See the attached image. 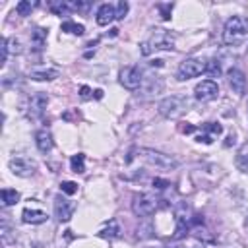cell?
<instances>
[{"instance_id":"cell-1","label":"cell","mask_w":248,"mask_h":248,"mask_svg":"<svg viewBox=\"0 0 248 248\" xmlns=\"http://www.w3.org/2000/svg\"><path fill=\"white\" fill-rule=\"evenodd\" d=\"M246 37H248V17H244V16L229 17L223 27V43L236 46V45L244 43Z\"/></svg>"},{"instance_id":"cell-2","label":"cell","mask_w":248,"mask_h":248,"mask_svg":"<svg viewBox=\"0 0 248 248\" xmlns=\"http://www.w3.org/2000/svg\"><path fill=\"white\" fill-rule=\"evenodd\" d=\"M140 46H141V54H145V56L151 54L153 50H172L174 48V37L165 29H157Z\"/></svg>"},{"instance_id":"cell-3","label":"cell","mask_w":248,"mask_h":248,"mask_svg":"<svg viewBox=\"0 0 248 248\" xmlns=\"http://www.w3.org/2000/svg\"><path fill=\"white\" fill-rule=\"evenodd\" d=\"M159 202L161 200L157 196H153V194H147V192L136 194L134 200H132V211L138 217H149L159 209Z\"/></svg>"},{"instance_id":"cell-4","label":"cell","mask_w":248,"mask_h":248,"mask_svg":"<svg viewBox=\"0 0 248 248\" xmlns=\"http://www.w3.org/2000/svg\"><path fill=\"white\" fill-rule=\"evenodd\" d=\"M138 153L145 163H149L153 167H159V169H174L178 165V161L174 157H170L167 153H161V151H155V149H149V147H143Z\"/></svg>"},{"instance_id":"cell-5","label":"cell","mask_w":248,"mask_h":248,"mask_svg":"<svg viewBox=\"0 0 248 248\" xmlns=\"http://www.w3.org/2000/svg\"><path fill=\"white\" fill-rule=\"evenodd\" d=\"M188 103L184 97H178V95H172V97H167L159 103V112L165 116V118H178L184 110H186Z\"/></svg>"},{"instance_id":"cell-6","label":"cell","mask_w":248,"mask_h":248,"mask_svg":"<svg viewBox=\"0 0 248 248\" xmlns=\"http://www.w3.org/2000/svg\"><path fill=\"white\" fill-rule=\"evenodd\" d=\"M202 72H205V60H202V58H186L178 66V74L176 76H178L180 81H184V79L200 76Z\"/></svg>"},{"instance_id":"cell-7","label":"cell","mask_w":248,"mask_h":248,"mask_svg":"<svg viewBox=\"0 0 248 248\" xmlns=\"http://www.w3.org/2000/svg\"><path fill=\"white\" fill-rule=\"evenodd\" d=\"M120 83L126 89H130V91L138 89L141 85V72H140V68L138 66H126V68H122L120 70Z\"/></svg>"},{"instance_id":"cell-8","label":"cell","mask_w":248,"mask_h":248,"mask_svg":"<svg viewBox=\"0 0 248 248\" xmlns=\"http://www.w3.org/2000/svg\"><path fill=\"white\" fill-rule=\"evenodd\" d=\"M194 95L198 101H211L219 95V85L213 79H203L194 87Z\"/></svg>"},{"instance_id":"cell-9","label":"cell","mask_w":248,"mask_h":248,"mask_svg":"<svg viewBox=\"0 0 248 248\" xmlns=\"http://www.w3.org/2000/svg\"><path fill=\"white\" fill-rule=\"evenodd\" d=\"M10 170L14 174H17V176H29V174L35 172V163L31 159L19 155V157L10 159Z\"/></svg>"},{"instance_id":"cell-10","label":"cell","mask_w":248,"mask_h":248,"mask_svg":"<svg viewBox=\"0 0 248 248\" xmlns=\"http://www.w3.org/2000/svg\"><path fill=\"white\" fill-rule=\"evenodd\" d=\"M46 103H48L46 93L37 91L35 95H31V99H29V116L31 118H41L45 108H46Z\"/></svg>"},{"instance_id":"cell-11","label":"cell","mask_w":248,"mask_h":248,"mask_svg":"<svg viewBox=\"0 0 248 248\" xmlns=\"http://www.w3.org/2000/svg\"><path fill=\"white\" fill-rule=\"evenodd\" d=\"M227 81H229V87L232 89V93L244 95V91H246V78H244V74H242L238 68H231V70H229Z\"/></svg>"},{"instance_id":"cell-12","label":"cell","mask_w":248,"mask_h":248,"mask_svg":"<svg viewBox=\"0 0 248 248\" xmlns=\"http://www.w3.org/2000/svg\"><path fill=\"white\" fill-rule=\"evenodd\" d=\"M74 209H76V205L72 202L64 200L62 196H58L54 200V215H56L58 221H70L72 215H74Z\"/></svg>"},{"instance_id":"cell-13","label":"cell","mask_w":248,"mask_h":248,"mask_svg":"<svg viewBox=\"0 0 248 248\" xmlns=\"http://www.w3.org/2000/svg\"><path fill=\"white\" fill-rule=\"evenodd\" d=\"M202 130H203V134H200L196 140L198 141H203V143H211L213 138L223 132V126L217 124V122H205V124H202Z\"/></svg>"},{"instance_id":"cell-14","label":"cell","mask_w":248,"mask_h":248,"mask_svg":"<svg viewBox=\"0 0 248 248\" xmlns=\"http://www.w3.org/2000/svg\"><path fill=\"white\" fill-rule=\"evenodd\" d=\"M97 23L99 25H108L112 19H116V10L112 4H103L99 10H97Z\"/></svg>"},{"instance_id":"cell-15","label":"cell","mask_w":248,"mask_h":248,"mask_svg":"<svg viewBox=\"0 0 248 248\" xmlns=\"http://www.w3.org/2000/svg\"><path fill=\"white\" fill-rule=\"evenodd\" d=\"M21 219H23V223H29V225H41V223H45L48 219V215L45 211H41V209H29L27 207V209H23Z\"/></svg>"},{"instance_id":"cell-16","label":"cell","mask_w":248,"mask_h":248,"mask_svg":"<svg viewBox=\"0 0 248 248\" xmlns=\"http://www.w3.org/2000/svg\"><path fill=\"white\" fill-rule=\"evenodd\" d=\"M35 140H37V147H39V151H43V153L50 151L52 145H54V141H52V134H50V130H46V128L39 130L37 136H35Z\"/></svg>"},{"instance_id":"cell-17","label":"cell","mask_w":248,"mask_h":248,"mask_svg":"<svg viewBox=\"0 0 248 248\" xmlns=\"http://www.w3.org/2000/svg\"><path fill=\"white\" fill-rule=\"evenodd\" d=\"M58 70H54V68H45V70H33L31 74H29V78L31 79H35V81H50V79H54V78H58Z\"/></svg>"},{"instance_id":"cell-18","label":"cell","mask_w":248,"mask_h":248,"mask_svg":"<svg viewBox=\"0 0 248 248\" xmlns=\"http://www.w3.org/2000/svg\"><path fill=\"white\" fill-rule=\"evenodd\" d=\"M120 234V227H118V223H116V219H110L101 231H99V236L101 238H108V240H112V238H116Z\"/></svg>"},{"instance_id":"cell-19","label":"cell","mask_w":248,"mask_h":248,"mask_svg":"<svg viewBox=\"0 0 248 248\" xmlns=\"http://www.w3.org/2000/svg\"><path fill=\"white\" fill-rule=\"evenodd\" d=\"M70 167H72V170L74 172H85V157H83V153H78V155H72V159H70Z\"/></svg>"},{"instance_id":"cell-20","label":"cell","mask_w":248,"mask_h":248,"mask_svg":"<svg viewBox=\"0 0 248 248\" xmlns=\"http://www.w3.org/2000/svg\"><path fill=\"white\" fill-rule=\"evenodd\" d=\"M2 202L4 205H14L19 202V192L17 190H12V188H4L2 190Z\"/></svg>"},{"instance_id":"cell-21","label":"cell","mask_w":248,"mask_h":248,"mask_svg":"<svg viewBox=\"0 0 248 248\" xmlns=\"http://www.w3.org/2000/svg\"><path fill=\"white\" fill-rule=\"evenodd\" d=\"M203 74H207L209 78H219V76H221V64H219V60H215V58L207 60V62H205V72H203Z\"/></svg>"},{"instance_id":"cell-22","label":"cell","mask_w":248,"mask_h":248,"mask_svg":"<svg viewBox=\"0 0 248 248\" xmlns=\"http://www.w3.org/2000/svg\"><path fill=\"white\" fill-rule=\"evenodd\" d=\"M62 31L72 33V35H83L85 27H83L81 23H76V21H64V23H62Z\"/></svg>"},{"instance_id":"cell-23","label":"cell","mask_w":248,"mask_h":248,"mask_svg":"<svg viewBox=\"0 0 248 248\" xmlns=\"http://www.w3.org/2000/svg\"><path fill=\"white\" fill-rule=\"evenodd\" d=\"M234 163H236V169H238V170L248 172V153H246V147L238 151V155H236Z\"/></svg>"},{"instance_id":"cell-24","label":"cell","mask_w":248,"mask_h":248,"mask_svg":"<svg viewBox=\"0 0 248 248\" xmlns=\"http://www.w3.org/2000/svg\"><path fill=\"white\" fill-rule=\"evenodd\" d=\"M153 232H155V229H153V225L149 221L147 223H141L138 227V238H149V236H153Z\"/></svg>"},{"instance_id":"cell-25","label":"cell","mask_w":248,"mask_h":248,"mask_svg":"<svg viewBox=\"0 0 248 248\" xmlns=\"http://www.w3.org/2000/svg\"><path fill=\"white\" fill-rule=\"evenodd\" d=\"M33 8H35V4H33V2H29V0H21V2H17L16 12H17L19 16H29Z\"/></svg>"},{"instance_id":"cell-26","label":"cell","mask_w":248,"mask_h":248,"mask_svg":"<svg viewBox=\"0 0 248 248\" xmlns=\"http://www.w3.org/2000/svg\"><path fill=\"white\" fill-rule=\"evenodd\" d=\"M45 39H46V29H41V27L35 29L33 35H31V41H33L37 46H41V45L45 43Z\"/></svg>"},{"instance_id":"cell-27","label":"cell","mask_w":248,"mask_h":248,"mask_svg":"<svg viewBox=\"0 0 248 248\" xmlns=\"http://www.w3.org/2000/svg\"><path fill=\"white\" fill-rule=\"evenodd\" d=\"M60 190H62L64 194L72 196V194H76V192H78V184H76V182H72V180H64V182L60 184Z\"/></svg>"},{"instance_id":"cell-28","label":"cell","mask_w":248,"mask_h":248,"mask_svg":"<svg viewBox=\"0 0 248 248\" xmlns=\"http://www.w3.org/2000/svg\"><path fill=\"white\" fill-rule=\"evenodd\" d=\"M116 19H124V16L128 14V2H124V0H120L118 4H116Z\"/></svg>"},{"instance_id":"cell-29","label":"cell","mask_w":248,"mask_h":248,"mask_svg":"<svg viewBox=\"0 0 248 248\" xmlns=\"http://www.w3.org/2000/svg\"><path fill=\"white\" fill-rule=\"evenodd\" d=\"M159 8L163 12V19H169L170 17V10H172V4H161Z\"/></svg>"},{"instance_id":"cell-30","label":"cell","mask_w":248,"mask_h":248,"mask_svg":"<svg viewBox=\"0 0 248 248\" xmlns=\"http://www.w3.org/2000/svg\"><path fill=\"white\" fill-rule=\"evenodd\" d=\"M8 39H2V64H6V60H8Z\"/></svg>"},{"instance_id":"cell-31","label":"cell","mask_w":248,"mask_h":248,"mask_svg":"<svg viewBox=\"0 0 248 248\" xmlns=\"http://www.w3.org/2000/svg\"><path fill=\"white\" fill-rule=\"evenodd\" d=\"M153 186H155L157 190H165V188L170 186V184H169L167 180H163V178H155V180H153Z\"/></svg>"},{"instance_id":"cell-32","label":"cell","mask_w":248,"mask_h":248,"mask_svg":"<svg viewBox=\"0 0 248 248\" xmlns=\"http://www.w3.org/2000/svg\"><path fill=\"white\" fill-rule=\"evenodd\" d=\"M79 97H81V99H89V97H91V89H89L87 85H81V87H79Z\"/></svg>"},{"instance_id":"cell-33","label":"cell","mask_w":248,"mask_h":248,"mask_svg":"<svg viewBox=\"0 0 248 248\" xmlns=\"http://www.w3.org/2000/svg\"><path fill=\"white\" fill-rule=\"evenodd\" d=\"M180 130H182V132H184V134H192V132H194V130H196V128H194V126H192V124H188V126H182V128H180Z\"/></svg>"},{"instance_id":"cell-34","label":"cell","mask_w":248,"mask_h":248,"mask_svg":"<svg viewBox=\"0 0 248 248\" xmlns=\"http://www.w3.org/2000/svg\"><path fill=\"white\" fill-rule=\"evenodd\" d=\"M95 97L101 99V97H103V91H101V89H95Z\"/></svg>"},{"instance_id":"cell-35","label":"cell","mask_w":248,"mask_h":248,"mask_svg":"<svg viewBox=\"0 0 248 248\" xmlns=\"http://www.w3.org/2000/svg\"><path fill=\"white\" fill-rule=\"evenodd\" d=\"M147 248H153V246H147ZM155 248H163V246H155Z\"/></svg>"}]
</instances>
